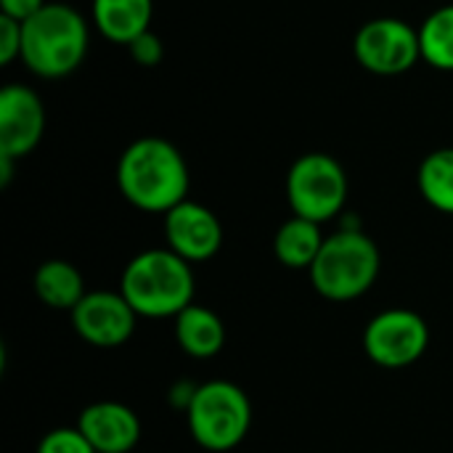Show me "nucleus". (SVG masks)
<instances>
[{"label":"nucleus","instance_id":"obj_1","mask_svg":"<svg viewBox=\"0 0 453 453\" xmlns=\"http://www.w3.org/2000/svg\"><path fill=\"white\" fill-rule=\"evenodd\" d=\"M188 165L183 154L165 138L133 141L117 162L119 194L143 212L167 215L188 199Z\"/></svg>","mask_w":453,"mask_h":453},{"label":"nucleus","instance_id":"obj_2","mask_svg":"<svg viewBox=\"0 0 453 453\" xmlns=\"http://www.w3.org/2000/svg\"><path fill=\"white\" fill-rule=\"evenodd\" d=\"M90 32L85 19L64 3H45L21 21V61L45 80L72 74L88 56Z\"/></svg>","mask_w":453,"mask_h":453},{"label":"nucleus","instance_id":"obj_3","mask_svg":"<svg viewBox=\"0 0 453 453\" xmlns=\"http://www.w3.org/2000/svg\"><path fill=\"white\" fill-rule=\"evenodd\" d=\"M119 292L138 316L170 319L194 303V271L173 250L135 255L119 281Z\"/></svg>","mask_w":453,"mask_h":453},{"label":"nucleus","instance_id":"obj_4","mask_svg":"<svg viewBox=\"0 0 453 453\" xmlns=\"http://www.w3.org/2000/svg\"><path fill=\"white\" fill-rule=\"evenodd\" d=\"M380 250L361 228H342L326 236L316 263L311 265L313 289L334 303L366 295L380 276Z\"/></svg>","mask_w":453,"mask_h":453},{"label":"nucleus","instance_id":"obj_5","mask_svg":"<svg viewBox=\"0 0 453 453\" xmlns=\"http://www.w3.org/2000/svg\"><path fill=\"white\" fill-rule=\"evenodd\" d=\"M194 441L212 453L236 449L252 427V403L247 393L226 380L204 382L186 406Z\"/></svg>","mask_w":453,"mask_h":453},{"label":"nucleus","instance_id":"obj_6","mask_svg":"<svg viewBox=\"0 0 453 453\" xmlns=\"http://www.w3.org/2000/svg\"><path fill=\"white\" fill-rule=\"evenodd\" d=\"M287 199L297 218L326 223L345 207L348 175L334 157L305 154L289 167Z\"/></svg>","mask_w":453,"mask_h":453},{"label":"nucleus","instance_id":"obj_7","mask_svg":"<svg viewBox=\"0 0 453 453\" xmlns=\"http://www.w3.org/2000/svg\"><path fill=\"white\" fill-rule=\"evenodd\" d=\"M353 53L356 61L372 74H403L422 58L419 29L409 27L395 16L372 19L356 32Z\"/></svg>","mask_w":453,"mask_h":453},{"label":"nucleus","instance_id":"obj_8","mask_svg":"<svg viewBox=\"0 0 453 453\" xmlns=\"http://www.w3.org/2000/svg\"><path fill=\"white\" fill-rule=\"evenodd\" d=\"M430 345L427 321L406 308H390L374 316L364 332L366 356L382 369H406L417 364Z\"/></svg>","mask_w":453,"mask_h":453},{"label":"nucleus","instance_id":"obj_9","mask_svg":"<svg viewBox=\"0 0 453 453\" xmlns=\"http://www.w3.org/2000/svg\"><path fill=\"white\" fill-rule=\"evenodd\" d=\"M138 313L122 292H88L72 311L74 332L96 348H119L135 332Z\"/></svg>","mask_w":453,"mask_h":453},{"label":"nucleus","instance_id":"obj_10","mask_svg":"<svg viewBox=\"0 0 453 453\" xmlns=\"http://www.w3.org/2000/svg\"><path fill=\"white\" fill-rule=\"evenodd\" d=\"M45 133V106L27 85L0 90V157L21 159L37 149Z\"/></svg>","mask_w":453,"mask_h":453},{"label":"nucleus","instance_id":"obj_11","mask_svg":"<svg viewBox=\"0 0 453 453\" xmlns=\"http://www.w3.org/2000/svg\"><path fill=\"white\" fill-rule=\"evenodd\" d=\"M167 250L180 255L186 263H204L218 255L223 244V226L212 210L199 202H180L165 215Z\"/></svg>","mask_w":453,"mask_h":453},{"label":"nucleus","instance_id":"obj_12","mask_svg":"<svg viewBox=\"0 0 453 453\" xmlns=\"http://www.w3.org/2000/svg\"><path fill=\"white\" fill-rule=\"evenodd\" d=\"M77 427L96 453H130L141 438V422L135 411L117 401L90 403L82 409Z\"/></svg>","mask_w":453,"mask_h":453},{"label":"nucleus","instance_id":"obj_13","mask_svg":"<svg viewBox=\"0 0 453 453\" xmlns=\"http://www.w3.org/2000/svg\"><path fill=\"white\" fill-rule=\"evenodd\" d=\"M151 16L154 0H93L96 29L117 45H130L149 32Z\"/></svg>","mask_w":453,"mask_h":453},{"label":"nucleus","instance_id":"obj_14","mask_svg":"<svg viewBox=\"0 0 453 453\" xmlns=\"http://www.w3.org/2000/svg\"><path fill=\"white\" fill-rule=\"evenodd\" d=\"M175 340L186 356L212 358L226 345V326L218 313L191 303L175 316Z\"/></svg>","mask_w":453,"mask_h":453},{"label":"nucleus","instance_id":"obj_15","mask_svg":"<svg viewBox=\"0 0 453 453\" xmlns=\"http://www.w3.org/2000/svg\"><path fill=\"white\" fill-rule=\"evenodd\" d=\"M35 295L53 311H74L85 292L82 273L66 260H48L35 271Z\"/></svg>","mask_w":453,"mask_h":453},{"label":"nucleus","instance_id":"obj_16","mask_svg":"<svg viewBox=\"0 0 453 453\" xmlns=\"http://www.w3.org/2000/svg\"><path fill=\"white\" fill-rule=\"evenodd\" d=\"M324 242H326V236L321 234V223H313V220H305V218L295 215L292 220H287L276 231L273 252L287 268L311 271V265L316 263Z\"/></svg>","mask_w":453,"mask_h":453},{"label":"nucleus","instance_id":"obj_17","mask_svg":"<svg viewBox=\"0 0 453 453\" xmlns=\"http://www.w3.org/2000/svg\"><path fill=\"white\" fill-rule=\"evenodd\" d=\"M425 202L446 215H453V149H438L425 157L417 173Z\"/></svg>","mask_w":453,"mask_h":453},{"label":"nucleus","instance_id":"obj_18","mask_svg":"<svg viewBox=\"0 0 453 453\" xmlns=\"http://www.w3.org/2000/svg\"><path fill=\"white\" fill-rule=\"evenodd\" d=\"M419 45H422V58L441 69L453 72V3L433 11L425 24L419 27Z\"/></svg>","mask_w":453,"mask_h":453},{"label":"nucleus","instance_id":"obj_19","mask_svg":"<svg viewBox=\"0 0 453 453\" xmlns=\"http://www.w3.org/2000/svg\"><path fill=\"white\" fill-rule=\"evenodd\" d=\"M37 453H96V449L88 443L80 427H58L40 441Z\"/></svg>","mask_w":453,"mask_h":453},{"label":"nucleus","instance_id":"obj_20","mask_svg":"<svg viewBox=\"0 0 453 453\" xmlns=\"http://www.w3.org/2000/svg\"><path fill=\"white\" fill-rule=\"evenodd\" d=\"M16 58H21V21L0 13V64L8 66Z\"/></svg>","mask_w":453,"mask_h":453},{"label":"nucleus","instance_id":"obj_21","mask_svg":"<svg viewBox=\"0 0 453 453\" xmlns=\"http://www.w3.org/2000/svg\"><path fill=\"white\" fill-rule=\"evenodd\" d=\"M127 50H130V56H133V61L138 66H157L162 61V56H165V45H162V40L151 29L143 32L141 37H135L127 45Z\"/></svg>","mask_w":453,"mask_h":453},{"label":"nucleus","instance_id":"obj_22","mask_svg":"<svg viewBox=\"0 0 453 453\" xmlns=\"http://www.w3.org/2000/svg\"><path fill=\"white\" fill-rule=\"evenodd\" d=\"M45 5V0H0V13L11 16L16 21H27L32 19L40 8Z\"/></svg>","mask_w":453,"mask_h":453}]
</instances>
